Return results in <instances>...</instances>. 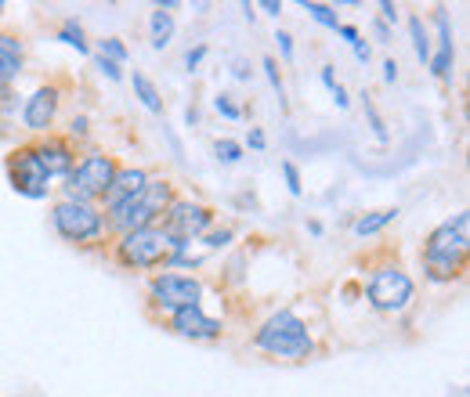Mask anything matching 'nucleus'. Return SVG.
Returning a JSON list of instances; mask_svg holds the SVG:
<instances>
[{
    "mask_svg": "<svg viewBox=\"0 0 470 397\" xmlns=\"http://www.w3.org/2000/svg\"><path fill=\"white\" fill-rule=\"evenodd\" d=\"M466 246H470V214H456L452 221H441L427 243H423V271L430 282L445 286L463 271L466 260Z\"/></svg>",
    "mask_w": 470,
    "mask_h": 397,
    "instance_id": "f257e3e1",
    "label": "nucleus"
},
{
    "mask_svg": "<svg viewBox=\"0 0 470 397\" xmlns=\"http://www.w3.org/2000/svg\"><path fill=\"white\" fill-rule=\"evenodd\" d=\"M174 203V188L167 177H149V184L127 198H120L116 207H105V232H116V235H127V232H138V228H149V225H159L167 207Z\"/></svg>",
    "mask_w": 470,
    "mask_h": 397,
    "instance_id": "f03ea898",
    "label": "nucleus"
},
{
    "mask_svg": "<svg viewBox=\"0 0 470 397\" xmlns=\"http://www.w3.org/2000/svg\"><path fill=\"white\" fill-rule=\"evenodd\" d=\"M254 347L283 357V361H304L315 354V340L308 332V325L294 314V311H276L258 332H254Z\"/></svg>",
    "mask_w": 470,
    "mask_h": 397,
    "instance_id": "7ed1b4c3",
    "label": "nucleus"
},
{
    "mask_svg": "<svg viewBox=\"0 0 470 397\" xmlns=\"http://www.w3.org/2000/svg\"><path fill=\"white\" fill-rule=\"evenodd\" d=\"M177 246L181 243L163 225H149V228H138V232H127L116 239V260L131 271H152V268L170 264Z\"/></svg>",
    "mask_w": 470,
    "mask_h": 397,
    "instance_id": "20e7f679",
    "label": "nucleus"
},
{
    "mask_svg": "<svg viewBox=\"0 0 470 397\" xmlns=\"http://www.w3.org/2000/svg\"><path fill=\"white\" fill-rule=\"evenodd\" d=\"M116 170H120V166H116L113 155H105V152H87V155L69 170L62 191H66V198H73V203H91V207H95V198H105V191H109Z\"/></svg>",
    "mask_w": 470,
    "mask_h": 397,
    "instance_id": "39448f33",
    "label": "nucleus"
},
{
    "mask_svg": "<svg viewBox=\"0 0 470 397\" xmlns=\"http://www.w3.org/2000/svg\"><path fill=\"white\" fill-rule=\"evenodd\" d=\"M51 225L66 243H77V246L98 243L105 235L102 210L91 207V203H73V198H59V203L51 207Z\"/></svg>",
    "mask_w": 470,
    "mask_h": 397,
    "instance_id": "423d86ee",
    "label": "nucleus"
},
{
    "mask_svg": "<svg viewBox=\"0 0 470 397\" xmlns=\"http://www.w3.org/2000/svg\"><path fill=\"white\" fill-rule=\"evenodd\" d=\"M412 296H416V286H412V278L402 268H376L373 278H369V286H366V300L380 314L405 311L412 304Z\"/></svg>",
    "mask_w": 470,
    "mask_h": 397,
    "instance_id": "0eeeda50",
    "label": "nucleus"
},
{
    "mask_svg": "<svg viewBox=\"0 0 470 397\" xmlns=\"http://www.w3.org/2000/svg\"><path fill=\"white\" fill-rule=\"evenodd\" d=\"M149 296L152 304L163 311V314H174V311H185V307H195L203 300V282L192 278V275H177V271H163L149 282Z\"/></svg>",
    "mask_w": 470,
    "mask_h": 397,
    "instance_id": "6e6552de",
    "label": "nucleus"
},
{
    "mask_svg": "<svg viewBox=\"0 0 470 397\" xmlns=\"http://www.w3.org/2000/svg\"><path fill=\"white\" fill-rule=\"evenodd\" d=\"M8 181L26 198H48V191H51V177L44 173V166H41V159H37L33 148L12 152V159H8Z\"/></svg>",
    "mask_w": 470,
    "mask_h": 397,
    "instance_id": "1a4fd4ad",
    "label": "nucleus"
},
{
    "mask_svg": "<svg viewBox=\"0 0 470 397\" xmlns=\"http://www.w3.org/2000/svg\"><path fill=\"white\" fill-rule=\"evenodd\" d=\"M210 221H213V214H210L206 207H199V203H185V198H174V203L167 207V214H163V228H167L177 243H192V239H199V235L210 228Z\"/></svg>",
    "mask_w": 470,
    "mask_h": 397,
    "instance_id": "9d476101",
    "label": "nucleus"
},
{
    "mask_svg": "<svg viewBox=\"0 0 470 397\" xmlns=\"http://www.w3.org/2000/svg\"><path fill=\"white\" fill-rule=\"evenodd\" d=\"M170 332H177L181 340H192V343H210L221 336V322L210 318L199 304L195 307H185V311H174L170 314Z\"/></svg>",
    "mask_w": 470,
    "mask_h": 397,
    "instance_id": "9b49d317",
    "label": "nucleus"
},
{
    "mask_svg": "<svg viewBox=\"0 0 470 397\" xmlns=\"http://www.w3.org/2000/svg\"><path fill=\"white\" fill-rule=\"evenodd\" d=\"M55 116H59V87H41V91H33L26 98V109H23L26 130L44 134V130H51Z\"/></svg>",
    "mask_w": 470,
    "mask_h": 397,
    "instance_id": "f8f14e48",
    "label": "nucleus"
},
{
    "mask_svg": "<svg viewBox=\"0 0 470 397\" xmlns=\"http://www.w3.org/2000/svg\"><path fill=\"white\" fill-rule=\"evenodd\" d=\"M33 152H37V159H41V166H44V173H48L51 181H55V177H69V170L77 166V155H73L69 141L48 137V141L33 145Z\"/></svg>",
    "mask_w": 470,
    "mask_h": 397,
    "instance_id": "ddd939ff",
    "label": "nucleus"
},
{
    "mask_svg": "<svg viewBox=\"0 0 470 397\" xmlns=\"http://www.w3.org/2000/svg\"><path fill=\"white\" fill-rule=\"evenodd\" d=\"M434 26H438V51H430V73L434 76H441V80H448V73H452V58H456V48H452V30H448V12L445 8H438L434 12Z\"/></svg>",
    "mask_w": 470,
    "mask_h": 397,
    "instance_id": "4468645a",
    "label": "nucleus"
},
{
    "mask_svg": "<svg viewBox=\"0 0 470 397\" xmlns=\"http://www.w3.org/2000/svg\"><path fill=\"white\" fill-rule=\"evenodd\" d=\"M23 58H26L23 40L12 33H0V94H5L15 84V76L23 73Z\"/></svg>",
    "mask_w": 470,
    "mask_h": 397,
    "instance_id": "2eb2a0df",
    "label": "nucleus"
},
{
    "mask_svg": "<svg viewBox=\"0 0 470 397\" xmlns=\"http://www.w3.org/2000/svg\"><path fill=\"white\" fill-rule=\"evenodd\" d=\"M145 184H149V170H141V166H120L116 177H113V184H109V191H105V207H116L120 198L141 191Z\"/></svg>",
    "mask_w": 470,
    "mask_h": 397,
    "instance_id": "dca6fc26",
    "label": "nucleus"
},
{
    "mask_svg": "<svg viewBox=\"0 0 470 397\" xmlns=\"http://www.w3.org/2000/svg\"><path fill=\"white\" fill-rule=\"evenodd\" d=\"M398 221V207H391V210H376V214H366V217H358L355 225H351V232L358 235V239H369V235H380L387 225H394Z\"/></svg>",
    "mask_w": 470,
    "mask_h": 397,
    "instance_id": "f3484780",
    "label": "nucleus"
},
{
    "mask_svg": "<svg viewBox=\"0 0 470 397\" xmlns=\"http://www.w3.org/2000/svg\"><path fill=\"white\" fill-rule=\"evenodd\" d=\"M149 30H152V48L163 51V48L174 40V15L156 4V8H152V19H149Z\"/></svg>",
    "mask_w": 470,
    "mask_h": 397,
    "instance_id": "a211bd4d",
    "label": "nucleus"
},
{
    "mask_svg": "<svg viewBox=\"0 0 470 397\" xmlns=\"http://www.w3.org/2000/svg\"><path fill=\"white\" fill-rule=\"evenodd\" d=\"M131 84H134V94L141 98V105H145L149 112H156V116H159V112H163V101H159L156 84H152L145 73H134V76H131Z\"/></svg>",
    "mask_w": 470,
    "mask_h": 397,
    "instance_id": "6ab92c4d",
    "label": "nucleus"
},
{
    "mask_svg": "<svg viewBox=\"0 0 470 397\" xmlns=\"http://www.w3.org/2000/svg\"><path fill=\"white\" fill-rule=\"evenodd\" d=\"M59 40H62V44H69V48H77L80 55H91V44L84 40V30H80V22H77V19H66V22H62Z\"/></svg>",
    "mask_w": 470,
    "mask_h": 397,
    "instance_id": "aec40b11",
    "label": "nucleus"
},
{
    "mask_svg": "<svg viewBox=\"0 0 470 397\" xmlns=\"http://www.w3.org/2000/svg\"><path fill=\"white\" fill-rule=\"evenodd\" d=\"M409 33H412L416 58H420V62H430V40H427V30H423V19H420V15H409Z\"/></svg>",
    "mask_w": 470,
    "mask_h": 397,
    "instance_id": "412c9836",
    "label": "nucleus"
},
{
    "mask_svg": "<svg viewBox=\"0 0 470 397\" xmlns=\"http://www.w3.org/2000/svg\"><path fill=\"white\" fill-rule=\"evenodd\" d=\"M213 155H217V163H240L243 159V145L240 141H228V137H221V141H213Z\"/></svg>",
    "mask_w": 470,
    "mask_h": 397,
    "instance_id": "4be33fe9",
    "label": "nucleus"
},
{
    "mask_svg": "<svg viewBox=\"0 0 470 397\" xmlns=\"http://www.w3.org/2000/svg\"><path fill=\"white\" fill-rule=\"evenodd\" d=\"M304 12H308L319 26H326V30H340V19H337V12H333L330 4H304Z\"/></svg>",
    "mask_w": 470,
    "mask_h": 397,
    "instance_id": "5701e85b",
    "label": "nucleus"
},
{
    "mask_svg": "<svg viewBox=\"0 0 470 397\" xmlns=\"http://www.w3.org/2000/svg\"><path fill=\"white\" fill-rule=\"evenodd\" d=\"M98 55H102V58H109V62H116V66H123V62H127V44H123V40H116V37H109V40H102V44H98Z\"/></svg>",
    "mask_w": 470,
    "mask_h": 397,
    "instance_id": "b1692460",
    "label": "nucleus"
},
{
    "mask_svg": "<svg viewBox=\"0 0 470 397\" xmlns=\"http://www.w3.org/2000/svg\"><path fill=\"white\" fill-rule=\"evenodd\" d=\"M213 109H217L224 119H243V109L231 101V94H217V98H213Z\"/></svg>",
    "mask_w": 470,
    "mask_h": 397,
    "instance_id": "393cba45",
    "label": "nucleus"
},
{
    "mask_svg": "<svg viewBox=\"0 0 470 397\" xmlns=\"http://www.w3.org/2000/svg\"><path fill=\"white\" fill-rule=\"evenodd\" d=\"M265 73H268V84L279 91V101H283V109H286V87H283V76H279V66H276V58H272V55L265 58Z\"/></svg>",
    "mask_w": 470,
    "mask_h": 397,
    "instance_id": "a878e982",
    "label": "nucleus"
},
{
    "mask_svg": "<svg viewBox=\"0 0 470 397\" xmlns=\"http://www.w3.org/2000/svg\"><path fill=\"white\" fill-rule=\"evenodd\" d=\"M362 109H366V116H369V127H373V134H376L380 141H387V130H384V119H380V112L373 109V101H369V94H362Z\"/></svg>",
    "mask_w": 470,
    "mask_h": 397,
    "instance_id": "bb28decb",
    "label": "nucleus"
},
{
    "mask_svg": "<svg viewBox=\"0 0 470 397\" xmlns=\"http://www.w3.org/2000/svg\"><path fill=\"white\" fill-rule=\"evenodd\" d=\"M283 177H286V188H290V195H301V191H304V184H301V170H297L290 159L283 163Z\"/></svg>",
    "mask_w": 470,
    "mask_h": 397,
    "instance_id": "cd10ccee",
    "label": "nucleus"
},
{
    "mask_svg": "<svg viewBox=\"0 0 470 397\" xmlns=\"http://www.w3.org/2000/svg\"><path fill=\"white\" fill-rule=\"evenodd\" d=\"M95 66H98L109 80H123V66H116V62H109V58H102V55H95Z\"/></svg>",
    "mask_w": 470,
    "mask_h": 397,
    "instance_id": "c85d7f7f",
    "label": "nucleus"
},
{
    "mask_svg": "<svg viewBox=\"0 0 470 397\" xmlns=\"http://www.w3.org/2000/svg\"><path fill=\"white\" fill-rule=\"evenodd\" d=\"M228 243H231V232H228V228H221V232H210V235H206V250H224Z\"/></svg>",
    "mask_w": 470,
    "mask_h": 397,
    "instance_id": "c756f323",
    "label": "nucleus"
},
{
    "mask_svg": "<svg viewBox=\"0 0 470 397\" xmlns=\"http://www.w3.org/2000/svg\"><path fill=\"white\" fill-rule=\"evenodd\" d=\"M203 58H206V44H199V48H192V51L185 55V66H188V73H195Z\"/></svg>",
    "mask_w": 470,
    "mask_h": 397,
    "instance_id": "7c9ffc66",
    "label": "nucleus"
},
{
    "mask_svg": "<svg viewBox=\"0 0 470 397\" xmlns=\"http://www.w3.org/2000/svg\"><path fill=\"white\" fill-rule=\"evenodd\" d=\"M380 22H384V26L398 22V8L391 4V0H380Z\"/></svg>",
    "mask_w": 470,
    "mask_h": 397,
    "instance_id": "2f4dec72",
    "label": "nucleus"
},
{
    "mask_svg": "<svg viewBox=\"0 0 470 397\" xmlns=\"http://www.w3.org/2000/svg\"><path fill=\"white\" fill-rule=\"evenodd\" d=\"M247 145H250V148H258V152H265V145H268V137H265V130H258V127H254V130L247 134Z\"/></svg>",
    "mask_w": 470,
    "mask_h": 397,
    "instance_id": "473e14b6",
    "label": "nucleus"
},
{
    "mask_svg": "<svg viewBox=\"0 0 470 397\" xmlns=\"http://www.w3.org/2000/svg\"><path fill=\"white\" fill-rule=\"evenodd\" d=\"M276 40H279V51H283V58L290 62V58H294V40H290V33H279Z\"/></svg>",
    "mask_w": 470,
    "mask_h": 397,
    "instance_id": "72a5a7b5",
    "label": "nucleus"
},
{
    "mask_svg": "<svg viewBox=\"0 0 470 397\" xmlns=\"http://www.w3.org/2000/svg\"><path fill=\"white\" fill-rule=\"evenodd\" d=\"M69 134H73V137H84V134H87V116H73Z\"/></svg>",
    "mask_w": 470,
    "mask_h": 397,
    "instance_id": "f704fd0d",
    "label": "nucleus"
},
{
    "mask_svg": "<svg viewBox=\"0 0 470 397\" xmlns=\"http://www.w3.org/2000/svg\"><path fill=\"white\" fill-rule=\"evenodd\" d=\"M330 94H333V101H337V109H348V105H351V98H348V91H344L340 84H337V87H333Z\"/></svg>",
    "mask_w": 470,
    "mask_h": 397,
    "instance_id": "c9c22d12",
    "label": "nucleus"
},
{
    "mask_svg": "<svg viewBox=\"0 0 470 397\" xmlns=\"http://www.w3.org/2000/svg\"><path fill=\"white\" fill-rule=\"evenodd\" d=\"M351 48H355V55H358V62H369V55H373V51H369V44H366L362 37H358V40H355Z\"/></svg>",
    "mask_w": 470,
    "mask_h": 397,
    "instance_id": "e433bc0d",
    "label": "nucleus"
},
{
    "mask_svg": "<svg viewBox=\"0 0 470 397\" xmlns=\"http://www.w3.org/2000/svg\"><path fill=\"white\" fill-rule=\"evenodd\" d=\"M384 80H387V84H394V80H398V62H394V58H387V62H384Z\"/></svg>",
    "mask_w": 470,
    "mask_h": 397,
    "instance_id": "4c0bfd02",
    "label": "nucleus"
},
{
    "mask_svg": "<svg viewBox=\"0 0 470 397\" xmlns=\"http://www.w3.org/2000/svg\"><path fill=\"white\" fill-rule=\"evenodd\" d=\"M319 76H322V84H326L330 91L337 87V73H333V66H322V73H319Z\"/></svg>",
    "mask_w": 470,
    "mask_h": 397,
    "instance_id": "58836bf2",
    "label": "nucleus"
},
{
    "mask_svg": "<svg viewBox=\"0 0 470 397\" xmlns=\"http://www.w3.org/2000/svg\"><path fill=\"white\" fill-rule=\"evenodd\" d=\"M261 12H265V15H276V19H279L283 4H276V0H261Z\"/></svg>",
    "mask_w": 470,
    "mask_h": 397,
    "instance_id": "ea45409f",
    "label": "nucleus"
},
{
    "mask_svg": "<svg viewBox=\"0 0 470 397\" xmlns=\"http://www.w3.org/2000/svg\"><path fill=\"white\" fill-rule=\"evenodd\" d=\"M337 33H340V37H344V40H348V44H355V40H358V37H362V33H358V30H355V26H340V30H337Z\"/></svg>",
    "mask_w": 470,
    "mask_h": 397,
    "instance_id": "a19ab883",
    "label": "nucleus"
},
{
    "mask_svg": "<svg viewBox=\"0 0 470 397\" xmlns=\"http://www.w3.org/2000/svg\"><path fill=\"white\" fill-rule=\"evenodd\" d=\"M231 73H235V80H247V76H250V69H247V62H235V69H231Z\"/></svg>",
    "mask_w": 470,
    "mask_h": 397,
    "instance_id": "79ce46f5",
    "label": "nucleus"
},
{
    "mask_svg": "<svg viewBox=\"0 0 470 397\" xmlns=\"http://www.w3.org/2000/svg\"><path fill=\"white\" fill-rule=\"evenodd\" d=\"M373 30H376V37H380V44H387V40H391V30H387V26H384V22H376V26H373Z\"/></svg>",
    "mask_w": 470,
    "mask_h": 397,
    "instance_id": "37998d69",
    "label": "nucleus"
},
{
    "mask_svg": "<svg viewBox=\"0 0 470 397\" xmlns=\"http://www.w3.org/2000/svg\"><path fill=\"white\" fill-rule=\"evenodd\" d=\"M0 15H5V0H0Z\"/></svg>",
    "mask_w": 470,
    "mask_h": 397,
    "instance_id": "c03bdc74",
    "label": "nucleus"
}]
</instances>
